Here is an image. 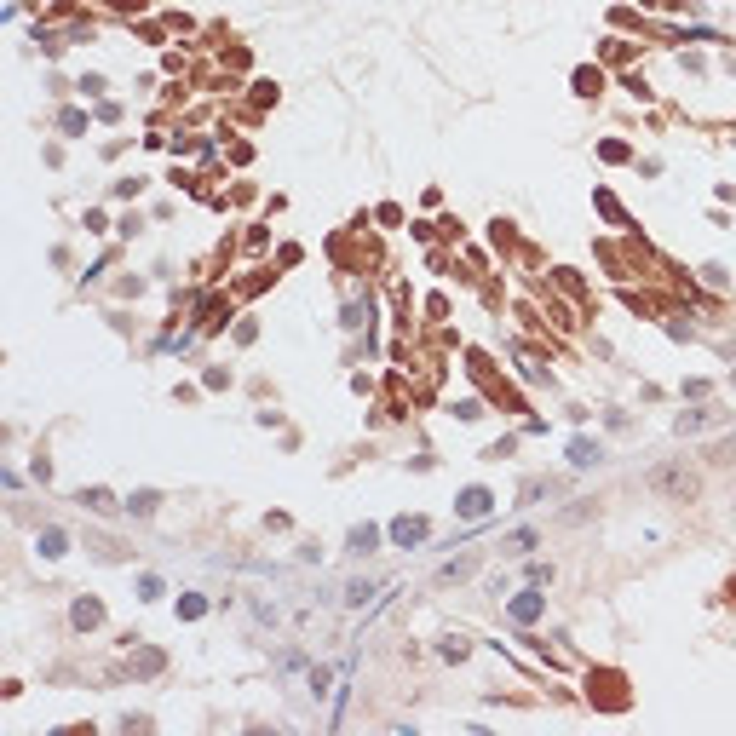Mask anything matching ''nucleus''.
<instances>
[{"mask_svg": "<svg viewBox=\"0 0 736 736\" xmlns=\"http://www.w3.org/2000/svg\"><path fill=\"white\" fill-rule=\"evenodd\" d=\"M483 506H489V495H483V489H472V495H466V501H460V512H466V518H478Z\"/></svg>", "mask_w": 736, "mask_h": 736, "instance_id": "f257e3e1", "label": "nucleus"}, {"mask_svg": "<svg viewBox=\"0 0 736 736\" xmlns=\"http://www.w3.org/2000/svg\"><path fill=\"white\" fill-rule=\"evenodd\" d=\"M374 541H380L374 530H351V547H357V553H374Z\"/></svg>", "mask_w": 736, "mask_h": 736, "instance_id": "f03ea898", "label": "nucleus"}]
</instances>
